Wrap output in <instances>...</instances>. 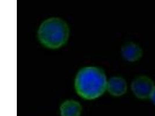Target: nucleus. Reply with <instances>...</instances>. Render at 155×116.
Segmentation results:
<instances>
[{
	"label": "nucleus",
	"mask_w": 155,
	"mask_h": 116,
	"mask_svg": "<svg viewBox=\"0 0 155 116\" xmlns=\"http://www.w3.org/2000/svg\"><path fill=\"white\" fill-rule=\"evenodd\" d=\"M107 81L104 71L95 67L81 69L75 80L78 94L86 99H94L103 94L107 89Z\"/></svg>",
	"instance_id": "1"
},
{
	"label": "nucleus",
	"mask_w": 155,
	"mask_h": 116,
	"mask_svg": "<svg viewBox=\"0 0 155 116\" xmlns=\"http://www.w3.org/2000/svg\"><path fill=\"white\" fill-rule=\"evenodd\" d=\"M150 99H152V102H153V103L155 105V88L152 92V94L151 95V96H150Z\"/></svg>",
	"instance_id": "7"
},
{
	"label": "nucleus",
	"mask_w": 155,
	"mask_h": 116,
	"mask_svg": "<svg viewBox=\"0 0 155 116\" xmlns=\"http://www.w3.org/2000/svg\"><path fill=\"white\" fill-rule=\"evenodd\" d=\"M69 35L67 23L61 18H52L41 24L38 37L43 45L51 49H57L66 43Z\"/></svg>",
	"instance_id": "2"
},
{
	"label": "nucleus",
	"mask_w": 155,
	"mask_h": 116,
	"mask_svg": "<svg viewBox=\"0 0 155 116\" xmlns=\"http://www.w3.org/2000/svg\"><path fill=\"white\" fill-rule=\"evenodd\" d=\"M154 82L147 76H140L134 79L131 84V89L134 95L139 99L150 98L155 89Z\"/></svg>",
	"instance_id": "3"
},
{
	"label": "nucleus",
	"mask_w": 155,
	"mask_h": 116,
	"mask_svg": "<svg viewBox=\"0 0 155 116\" xmlns=\"http://www.w3.org/2000/svg\"><path fill=\"white\" fill-rule=\"evenodd\" d=\"M107 89L110 94L120 96L127 92L126 81L120 77H113L107 81Z\"/></svg>",
	"instance_id": "4"
},
{
	"label": "nucleus",
	"mask_w": 155,
	"mask_h": 116,
	"mask_svg": "<svg viewBox=\"0 0 155 116\" xmlns=\"http://www.w3.org/2000/svg\"><path fill=\"white\" fill-rule=\"evenodd\" d=\"M142 50L137 44L129 43L121 48V54L123 58L129 62H135L142 56Z\"/></svg>",
	"instance_id": "5"
},
{
	"label": "nucleus",
	"mask_w": 155,
	"mask_h": 116,
	"mask_svg": "<svg viewBox=\"0 0 155 116\" xmlns=\"http://www.w3.org/2000/svg\"><path fill=\"white\" fill-rule=\"evenodd\" d=\"M81 109V106L78 102L68 100L63 103L61 106V116H80Z\"/></svg>",
	"instance_id": "6"
}]
</instances>
